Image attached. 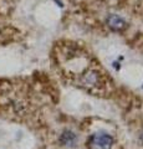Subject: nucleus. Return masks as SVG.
I'll use <instances>...</instances> for the list:
<instances>
[{
	"mask_svg": "<svg viewBox=\"0 0 143 149\" xmlns=\"http://www.w3.org/2000/svg\"><path fill=\"white\" fill-rule=\"evenodd\" d=\"M91 144L96 149H111L113 146V138L108 133L98 132L92 136Z\"/></svg>",
	"mask_w": 143,
	"mask_h": 149,
	"instance_id": "f257e3e1",
	"label": "nucleus"
},
{
	"mask_svg": "<svg viewBox=\"0 0 143 149\" xmlns=\"http://www.w3.org/2000/svg\"><path fill=\"white\" fill-rule=\"evenodd\" d=\"M107 25L110 29H112L113 31H122L127 27V22L123 20L121 16L118 15H110L107 17Z\"/></svg>",
	"mask_w": 143,
	"mask_h": 149,
	"instance_id": "f03ea898",
	"label": "nucleus"
},
{
	"mask_svg": "<svg viewBox=\"0 0 143 149\" xmlns=\"http://www.w3.org/2000/svg\"><path fill=\"white\" fill-rule=\"evenodd\" d=\"M82 82L87 86H98L101 83V76L97 71L91 70V71H89L82 77Z\"/></svg>",
	"mask_w": 143,
	"mask_h": 149,
	"instance_id": "7ed1b4c3",
	"label": "nucleus"
},
{
	"mask_svg": "<svg viewBox=\"0 0 143 149\" xmlns=\"http://www.w3.org/2000/svg\"><path fill=\"white\" fill-rule=\"evenodd\" d=\"M60 142H61L62 146L73 147L77 143V136L73 132H71V130H65L61 134V137H60Z\"/></svg>",
	"mask_w": 143,
	"mask_h": 149,
	"instance_id": "20e7f679",
	"label": "nucleus"
},
{
	"mask_svg": "<svg viewBox=\"0 0 143 149\" xmlns=\"http://www.w3.org/2000/svg\"><path fill=\"white\" fill-rule=\"evenodd\" d=\"M141 141H142V143H143V132H142V134H141Z\"/></svg>",
	"mask_w": 143,
	"mask_h": 149,
	"instance_id": "39448f33",
	"label": "nucleus"
}]
</instances>
